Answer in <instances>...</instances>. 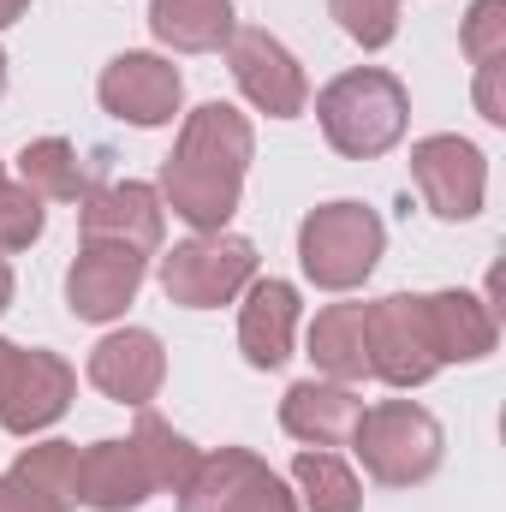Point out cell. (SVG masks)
I'll return each instance as SVG.
<instances>
[{
    "instance_id": "1",
    "label": "cell",
    "mask_w": 506,
    "mask_h": 512,
    "mask_svg": "<svg viewBox=\"0 0 506 512\" xmlns=\"http://www.w3.org/2000/svg\"><path fill=\"white\" fill-rule=\"evenodd\" d=\"M251 149H256V137L239 108L203 102L185 120L167 167H161V191H167L173 215L191 221L197 233H227V221L239 209V191H245Z\"/></svg>"
},
{
    "instance_id": "2",
    "label": "cell",
    "mask_w": 506,
    "mask_h": 512,
    "mask_svg": "<svg viewBox=\"0 0 506 512\" xmlns=\"http://www.w3.org/2000/svg\"><path fill=\"white\" fill-rule=\"evenodd\" d=\"M316 120H322L328 149H340L346 161H376V155H387L405 137L411 96H405V84L393 72L358 66V72H340L316 96Z\"/></svg>"
},
{
    "instance_id": "3",
    "label": "cell",
    "mask_w": 506,
    "mask_h": 512,
    "mask_svg": "<svg viewBox=\"0 0 506 512\" xmlns=\"http://www.w3.org/2000/svg\"><path fill=\"white\" fill-rule=\"evenodd\" d=\"M441 447H447L441 423L411 399H381L370 411H358V429H352V453L364 459V471L381 489L429 483L441 471Z\"/></svg>"
},
{
    "instance_id": "4",
    "label": "cell",
    "mask_w": 506,
    "mask_h": 512,
    "mask_svg": "<svg viewBox=\"0 0 506 512\" xmlns=\"http://www.w3.org/2000/svg\"><path fill=\"white\" fill-rule=\"evenodd\" d=\"M387 227L370 203H322L298 227V262L322 292H352L376 274Z\"/></svg>"
},
{
    "instance_id": "5",
    "label": "cell",
    "mask_w": 506,
    "mask_h": 512,
    "mask_svg": "<svg viewBox=\"0 0 506 512\" xmlns=\"http://www.w3.org/2000/svg\"><path fill=\"white\" fill-rule=\"evenodd\" d=\"M256 280V245L239 233H197L161 256V292L185 310H221Z\"/></svg>"
},
{
    "instance_id": "6",
    "label": "cell",
    "mask_w": 506,
    "mask_h": 512,
    "mask_svg": "<svg viewBox=\"0 0 506 512\" xmlns=\"http://www.w3.org/2000/svg\"><path fill=\"white\" fill-rule=\"evenodd\" d=\"M364 340H370V376H381L387 387H423L441 370L429 310L411 292L364 304Z\"/></svg>"
},
{
    "instance_id": "7",
    "label": "cell",
    "mask_w": 506,
    "mask_h": 512,
    "mask_svg": "<svg viewBox=\"0 0 506 512\" xmlns=\"http://www.w3.org/2000/svg\"><path fill=\"white\" fill-rule=\"evenodd\" d=\"M179 512H298L286 483L245 447H221L197 459L191 483L179 489Z\"/></svg>"
},
{
    "instance_id": "8",
    "label": "cell",
    "mask_w": 506,
    "mask_h": 512,
    "mask_svg": "<svg viewBox=\"0 0 506 512\" xmlns=\"http://www.w3.org/2000/svg\"><path fill=\"white\" fill-rule=\"evenodd\" d=\"M411 185H417L429 215L471 221L483 209V191H489V161H483L477 143H465L453 131H435L411 149Z\"/></svg>"
},
{
    "instance_id": "9",
    "label": "cell",
    "mask_w": 506,
    "mask_h": 512,
    "mask_svg": "<svg viewBox=\"0 0 506 512\" xmlns=\"http://www.w3.org/2000/svg\"><path fill=\"white\" fill-rule=\"evenodd\" d=\"M227 60H233V84L245 90V102H251L256 114H268V120H298L304 114L310 78H304V66L292 60V48L280 36L245 24V30H233Z\"/></svg>"
},
{
    "instance_id": "10",
    "label": "cell",
    "mask_w": 506,
    "mask_h": 512,
    "mask_svg": "<svg viewBox=\"0 0 506 512\" xmlns=\"http://www.w3.org/2000/svg\"><path fill=\"white\" fill-rule=\"evenodd\" d=\"M102 108L126 126H167L179 114V96H185V78L179 66H167L161 54H120L102 66V84H96Z\"/></svg>"
},
{
    "instance_id": "11",
    "label": "cell",
    "mask_w": 506,
    "mask_h": 512,
    "mask_svg": "<svg viewBox=\"0 0 506 512\" xmlns=\"http://www.w3.org/2000/svg\"><path fill=\"white\" fill-rule=\"evenodd\" d=\"M72 387H78V376H72L66 358H54V352H18L12 358V376L0 387V429L42 435L48 423L66 417Z\"/></svg>"
},
{
    "instance_id": "12",
    "label": "cell",
    "mask_w": 506,
    "mask_h": 512,
    "mask_svg": "<svg viewBox=\"0 0 506 512\" xmlns=\"http://www.w3.org/2000/svg\"><path fill=\"white\" fill-rule=\"evenodd\" d=\"M78 233L84 245H126L137 256L161 251V197L149 185H96L84 203H78Z\"/></svg>"
},
{
    "instance_id": "13",
    "label": "cell",
    "mask_w": 506,
    "mask_h": 512,
    "mask_svg": "<svg viewBox=\"0 0 506 512\" xmlns=\"http://www.w3.org/2000/svg\"><path fill=\"white\" fill-rule=\"evenodd\" d=\"M143 274H149V256L126 251V245H84V256L66 274V304L78 322H114L137 298Z\"/></svg>"
},
{
    "instance_id": "14",
    "label": "cell",
    "mask_w": 506,
    "mask_h": 512,
    "mask_svg": "<svg viewBox=\"0 0 506 512\" xmlns=\"http://www.w3.org/2000/svg\"><path fill=\"white\" fill-rule=\"evenodd\" d=\"M90 382L102 387L108 399L143 411L161 393V382H167V352H161V340L149 328H120V334H108L90 352Z\"/></svg>"
},
{
    "instance_id": "15",
    "label": "cell",
    "mask_w": 506,
    "mask_h": 512,
    "mask_svg": "<svg viewBox=\"0 0 506 512\" xmlns=\"http://www.w3.org/2000/svg\"><path fill=\"white\" fill-rule=\"evenodd\" d=\"M155 495L137 441H96L78 453V501L96 512H131Z\"/></svg>"
},
{
    "instance_id": "16",
    "label": "cell",
    "mask_w": 506,
    "mask_h": 512,
    "mask_svg": "<svg viewBox=\"0 0 506 512\" xmlns=\"http://www.w3.org/2000/svg\"><path fill=\"white\" fill-rule=\"evenodd\" d=\"M364 399L346 382H298L280 399V429L304 447H346L358 429Z\"/></svg>"
},
{
    "instance_id": "17",
    "label": "cell",
    "mask_w": 506,
    "mask_h": 512,
    "mask_svg": "<svg viewBox=\"0 0 506 512\" xmlns=\"http://www.w3.org/2000/svg\"><path fill=\"white\" fill-rule=\"evenodd\" d=\"M292 334H298V286L286 280H251L245 310H239V346L251 370H280L292 358Z\"/></svg>"
},
{
    "instance_id": "18",
    "label": "cell",
    "mask_w": 506,
    "mask_h": 512,
    "mask_svg": "<svg viewBox=\"0 0 506 512\" xmlns=\"http://www.w3.org/2000/svg\"><path fill=\"white\" fill-rule=\"evenodd\" d=\"M423 310H429L441 364H477V358H489L495 340H501L495 310H489L483 298H471V292H429Z\"/></svg>"
},
{
    "instance_id": "19",
    "label": "cell",
    "mask_w": 506,
    "mask_h": 512,
    "mask_svg": "<svg viewBox=\"0 0 506 512\" xmlns=\"http://www.w3.org/2000/svg\"><path fill=\"white\" fill-rule=\"evenodd\" d=\"M149 30L173 54H215L233 42V0H149Z\"/></svg>"
},
{
    "instance_id": "20",
    "label": "cell",
    "mask_w": 506,
    "mask_h": 512,
    "mask_svg": "<svg viewBox=\"0 0 506 512\" xmlns=\"http://www.w3.org/2000/svg\"><path fill=\"white\" fill-rule=\"evenodd\" d=\"M310 358L328 382H364L370 376V340H364V304H328L310 322Z\"/></svg>"
},
{
    "instance_id": "21",
    "label": "cell",
    "mask_w": 506,
    "mask_h": 512,
    "mask_svg": "<svg viewBox=\"0 0 506 512\" xmlns=\"http://www.w3.org/2000/svg\"><path fill=\"white\" fill-rule=\"evenodd\" d=\"M18 185H30L36 197H54V203H84L96 191V161H78V149L66 137H36L18 155Z\"/></svg>"
},
{
    "instance_id": "22",
    "label": "cell",
    "mask_w": 506,
    "mask_h": 512,
    "mask_svg": "<svg viewBox=\"0 0 506 512\" xmlns=\"http://www.w3.org/2000/svg\"><path fill=\"white\" fill-rule=\"evenodd\" d=\"M292 483L304 489V507L310 512H364V483L352 477V465L328 447H304L292 459Z\"/></svg>"
},
{
    "instance_id": "23",
    "label": "cell",
    "mask_w": 506,
    "mask_h": 512,
    "mask_svg": "<svg viewBox=\"0 0 506 512\" xmlns=\"http://www.w3.org/2000/svg\"><path fill=\"white\" fill-rule=\"evenodd\" d=\"M131 441H137V453H143V465H149V483H155V495L167 489V495H179L185 483H191V471H197V447L173 429V423H161L155 411H137V429H131Z\"/></svg>"
},
{
    "instance_id": "24",
    "label": "cell",
    "mask_w": 506,
    "mask_h": 512,
    "mask_svg": "<svg viewBox=\"0 0 506 512\" xmlns=\"http://www.w3.org/2000/svg\"><path fill=\"white\" fill-rule=\"evenodd\" d=\"M12 477H18L30 495L54 501L60 512L78 507V447H72V441H42V447H24V453H18V465H12Z\"/></svg>"
},
{
    "instance_id": "25",
    "label": "cell",
    "mask_w": 506,
    "mask_h": 512,
    "mask_svg": "<svg viewBox=\"0 0 506 512\" xmlns=\"http://www.w3.org/2000/svg\"><path fill=\"white\" fill-rule=\"evenodd\" d=\"M328 12L358 48H387L399 36V0H328Z\"/></svg>"
},
{
    "instance_id": "26",
    "label": "cell",
    "mask_w": 506,
    "mask_h": 512,
    "mask_svg": "<svg viewBox=\"0 0 506 512\" xmlns=\"http://www.w3.org/2000/svg\"><path fill=\"white\" fill-rule=\"evenodd\" d=\"M42 197L30 185H0V256L30 251L42 239Z\"/></svg>"
},
{
    "instance_id": "27",
    "label": "cell",
    "mask_w": 506,
    "mask_h": 512,
    "mask_svg": "<svg viewBox=\"0 0 506 512\" xmlns=\"http://www.w3.org/2000/svg\"><path fill=\"white\" fill-rule=\"evenodd\" d=\"M459 48H465L471 66H495V60H506V0H477V6L465 12Z\"/></svg>"
},
{
    "instance_id": "28",
    "label": "cell",
    "mask_w": 506,
    "mask_h": 512,
    "mask_svg": "<svg viewBox=\"0 0 506 512\" xmlns=\"http://www.w3.org/2000/svg\"><path fill=\"white\" fill-rule=\"evenodd\" d=\"M501 72H506V60H495V66H477V114H483L489 126H506V96H501Z\"/></svg>"
},
{
    "instance_id": "29",
    "label": "cell",
    "mask_w": 506,
    "mask_h": 512,
    "mask_svg": "<svg viewBox=\"0 0 506 512\" xmlns=\"http://www.w3.org/2000/svg\"><path fill=\"white\" fill-rule=\"evenodd\" d=\"M0 512H60V507H54V501H42V495H30V489L6 471V477H0Z\"/></svg>"
},
{
    "instance_id": "30",
    "label": "cell",
    "mask_w": 506,
    "mask_h": 512,
    "mask_svg": "<svg viewBox=\"0 0 506 512\" xmlns=\"http://www.w3.org/2000/svg\"><path fill=\"white\" fill-rule=\"evenodd\" d=\"M24 12H30V0H0V30H6V24H18Z\"/></svg>"
},
{
    "instance_id": "31",
    "label": "cell",
    "mask_w": 506,
    "mask_h": 512,
    "mask_svg": "<svg viewBox=\"0 0 506 512\" xmlns=\"http://www.w3.org/2000/svg\"><path fill=\"white\" fill-rule=\"evenodd\" d=\"M12 358H18V346H12V340H0V387H6V376H12Z\"/></svg>"
},
{
    "instance_id": "32",
    "label": "cell",
    "mask_w": 506,
    "mask_h": 512,
    "mask_svg": "<svg viewBox=\"0 0 506 512\" xmlns=\"http://www.w3.org/2000/svg\"><path fill=\"white\" fill-rule=\"evenodd\" d=\"M12 304V268H6V256H0V310Z\"/></svg>"
},
{
    "instance_id": "33",
    "label": "cell",
    "mask_w": 506,
    "mask_h": 512,
    "mask_svg": "<svg viewBox=\"0 0 506 512\" xmlns=\"http://www.w3.org/2000/svg\"><path fill=\"white\" fill-rule=\"evenodd\" d=\"M0 90H6V54H0Z\"/></svg>"
},
{
    "instance_id": "34",
    "label": "cell",
    "mask_w": 506,
    "mask_h": 512,
    "mask_svg": "<svg viewBox=\"0 0 506 512\" xmlns=\"http://www.w3.org/2000/svg\"><path fill=\"white\" fill-rule=\"evenodd\" d=\"M0 185H6V173H0Z\"/></svg>"
}]
</instances>
